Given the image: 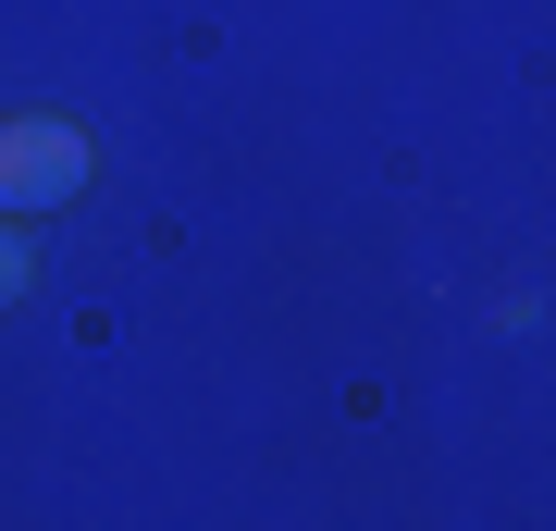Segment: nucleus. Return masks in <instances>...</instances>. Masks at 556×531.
Listing matches in <instances>:
<instances>
[{
	"label": "nucleus",
	"mask_w": 556,
	"mask_h": 531,
	"mask_svg": "<svg viewBox=\"0 0 556 531\" xmlns=\"http://www.w3.org/2000/svg\"><path fill=\"white\" fill-rule=\"evenodd\" d=\"M62 198H87V124L62 112H0V211H62Z\"/></svg>",
	"instance_id": "obj_1"
},
{
	"label": "nucleus",
	"mask_w": 556,
	"mask_h": 531,
	"mask_svg": "<svg viewBox=\"0 0 556 531\" xmlns=\"http://www.w3.org/2000/svg\"><path fill=\"white\" fill-rule=\"evenodd\" d=\"M25 285H38V236H25V223L13 211H0V309H13V296Z\"/></svg>",
	"instance_id": "obj_2"
}]
</instances>
